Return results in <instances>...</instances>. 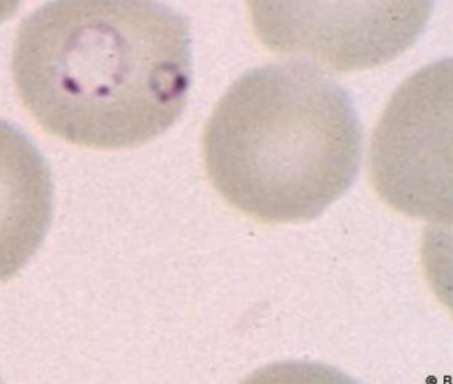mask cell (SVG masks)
Segmentation results:
<instances>
[{
    "instance_id": "cell-2",
    "label": "cell",
    "mask_w": 453,
    "mask_h": 384,
    "mask_svg": "<svg viewBox=\"0 0 453 384\" xmlns=\"http://www.w3.org/2000/svg\"><path fill=\"white\" fill-rule=\"evenodd\" d=\"M362 147L349 94L298 63L254 68L238 79L203 139L214 189L241 213L267 224L319 217L354 185Z\"/></svg>"
},
{
    "instance_id": "cell-4",
    "label": "cell",
    "mask_w": 453,
    "mask_h": 384,
    "mask_svg": "<svg viewBox=\"0 0 453 384\" xmlns=\"http://www.w3.org/2000/svg\"><path fill=\"white\" fill-rule=\"evenodd\" d=\"M450 60H441L392 96L373 134L371 180L399 213L450 224Z\"/></svg>"
},
{
    "instance_id": "cell-5",
    "label": "cell",
    "mask_w": 453,
    "mask_h": 384,
    "mask_svg": "<svg viewBox=\"0 0 453 384\" xmlns=\"http://www.w3.org/2000/svg\"><path fill=\"white\" fill-rule=\"evenodd\" d=\"M52 219L51 172L33 140L0 120V282L41 249Z\"/></svg>"
},
{
    "instance_id": "cell-1",
    "label": "cell",
    "mask_w": 453,
    "mask_h": 384,
    "mask_svg": "<svg viewBox=\"0 0 453 384\" xmlns=\"http://www.w3.org/2000/svg\"><path fill=\"white\" fill-rule=\"evenodd\" d=\"M12 73L26 110L52 136L140 147L187 105L189 23L157 0H51L20 25Z\"/></svg>"
},
{
    "instance_id": "cell-3",
    "label": "cell",
    "mask_w": 453,
    "mask_h": 384,
    "mask_svg": "<svg viewBox=\"0 0 453 384\" xmlns=\"http://www.w3.org/2000/svg\"><path fill=\"white\" fill-rule=\"evenodd\" d=\"M270 51L335 71L370 70L404 54L428 25L434 0H246Z\"/></svg>"
},
{
    "instance_id": "cell-6",
    "label": "cell",
    "mask_w": 453,
    "mask_h": 384,
    "mask_svg": "<svg viewBox=\"0 0 453 384\" xmlns=\"http://www.w3.org/2000/svg\"><path fill=\"white\" fill-rule=\"evenodd\" d=\"M20 4L22 0H0V26L17 14Z\"/></svg>"
}]
</instances>
